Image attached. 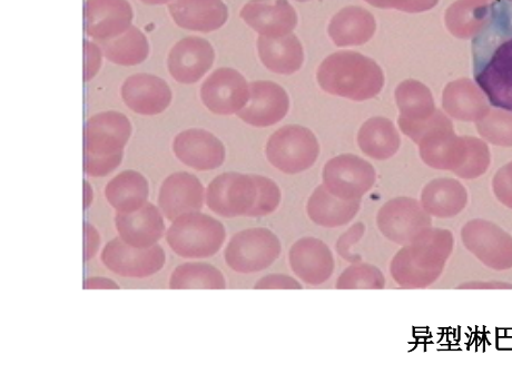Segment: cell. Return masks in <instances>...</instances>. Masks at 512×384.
I'll return each instance as SVG.
<instances>
[{"mask_svg": "<svg viewBox=\"0 0 512 384\" xmlns=\"http://www.w3.org/2000/svg\"><path fill=\"white\" fill-rule=\"evenodd\" d=\"M474 74L488 101L512 112V0L492 5L489 23L472 43Z\"/></svg>", "mask_w": 512, "mask_h": 384, "instance_id": "cell-1", "label": "cell"}, {"mask_svg": "<svg viewBox=\"0 0 512 384\" xmlns=\"http://www.w3.org/2000/svg\"><path fill=\"white\" fill-rule=\"evenodd\" d=\"M451 231L429 228L403 246L390 264L393 280L401 288L425 289L435 283L445 270L454 250Z\"/></svg>", "mask_w": 512, "mask_h": 384, "instance_id": "cell-2", "label": "cell"}, {"mask_svg": "<svg viewBox=\"0 0 512 384\" xmlns=\"http://www.w3.org/2000/svg\"><path fill=\"white\" fill-rule=\"evenodd\" d=\"M318 82L324 92L364 102L382 91L384 75L370 57L356 52L332 54L319 67Z\"/></svg>", "mask_w": 512, "mask_h": 384, "instance_id": "cell-3", "label": "cell"}, {"mask_svg": "<svg viewBox=\"0 0 512 384\" xmlns=\"http://www.w3.org/2000/svg\"><path fill=\"white\" fill-rule=\"evenodd\" d=\"M225 240L223 223L200 211L180 215L166 231L170 249L183 259H210L220 252Z\"/></svg>", "mask_w": 512, "mask_h": 384, "instance_id": "cell-4", "label": "cell"}, {"mask_svg": "<svg viewBox=\"0 0 512 384\" xmlns=\"http://www.w3.org/2000/svg\"><path fill=\"white\" fill-rule=\"evenodd\" d=\"M281 252V241L271 230L251 228L232 236L226 245L224 260L236 273L254 274L269 269Z\"/></svg>", "mask_w": 512, "mask_h": 384, "instance_id": "cell-5", "label": "cell"}, {"mask_svg": "<svg viewBox=\"0 0 512 384\" xmlns=\"http://www.w3.org/2000/svg\"><path fill=\"white\" fill-rule=\"evenodd\" d=\"M320 145L307 127H281L269 139L265 155L268 161L284 174L294 175L311 169L317 162Z\"/></svg>", "mask_w": 512, "mask_h": 384, "instance_id": "cell-6", "label": "cell"}, {"mask_svg": "<svg viewBox=\"0 0 512 384\" xmlns=\"http://www.w3.org/2000/svg\"><path fill=\"white\" fill-rule=\"evenodd\" d=\"M396 100L400 110V130L416 144L433 128L450 122L437 110L429 88L418 81L401 83L396 91Z\"/></svg>", "mask_w": 512, "mask_h": 384, "instance_id": "cell-7", "label": "cell"}, {"mask_svg": "<svg viewBox=\"0 0 512 384\" xmlns=\"http://www.w3.org/2000/svg\"><path fill=\"white\" fill-rule=\"evenodd\" d=\"M259 186L255 175L236 172L216 176L205 191V203L225 219L250 216L258 201Z\"/></svg>", "mask_w": 512, "mask_h": 384, "instance_id": "cell-8", "label": "cell"}, {"mask_svg": "<svg viewBox=\"0 0 512 384\" xmlns=\"http://www.w3.org/2000/svg\"><path fill=\"white\" fill-rule=\"evenodd\" d=\"M326 189L346 201H361L377 182L372 164L353 154L333 157L322 173Z\"/></svg>", "mask_w": 512, "mask_h": 384, "instance_id": "cell-9", "label": "cell"}, {"mask_svg": "<svg viewBox=\"0 0 512 384\" xmlns=\"http://www.w3.org/2000/svg\"><path fill=\"white\" fill-rule=\"evenodd\" d=\"M101 260L108 271L122 278L146 279L164 268L166 254L159 244L137 249L116 238L104 246Z\"/></svg>", "mask_w": 512, "mask_h": 384, "instance_id": "cell-10", "label": "cell"}, {"mask_svg": "<svg viewBox=\"0 0 512 384\" xmlns=\"http://www.w3.org/2000/svg\"><path fill=\"white\" fill-rule=\"evenodd\" d=\"M377 225L384 238L405 246L431 228V215L415 199L397 198L382 206Z\"/></svg>", "mask_w": 512, "mask_h": 384, "instance_id": "cell-11", "label": "cell"}, {"mask_svg": "<svg viewBox=\"0 0 512 384\" xmlns=\"http://www.w3.org/2000/svg\"><path fill=\"white\" fill-rule=\"evenodd\" d=\"M461 238L467 250L488 268H512V238L498 225L485 220L471 221L462 228Z\"/></svg>", "mask_w": 512, "mask_h": 384, "instance_id": "cell-12", "label": "cell"}, {"mask_svg": "<svg viewBox=\"0 0 512 384\" xmlns=\"http://www.w3.org/2000/svg\"><path fill=\"white\" fill-rule=\"evenodd\" d=\"M201 98L205 107L216 115L238 114L250 100V85L238 71L222 67L203 83Z\"/></svg>", "mask_w": 512, "mask_h": 384, "instance_id": "cell-13", "label": "cell"}, {"mask_svg": "<svg viewBox=\"0 0 512 384\" xmlns=\"http://www.w3.org/2000/svg\"><path fill=\"white\" fill-rule=\"evenodd\" d=\"M132 135L128 118L115 111L98 113L84 126V154L112 156L124 152Z\"/></svg>", "mask_w": 512, "mask_h": 384, "instance_id": "cell-14", "label": "cell"}, {"mask_svg": "<svg viewBox=\"0 0 512 384\" xmlns=\"http://www.w3.org/2000/svg\"><path fill=\"white\" fill-rule=\"evenodd\" d=\"M468 143L469 136H457L450 121L433 128L418 145L421 159L428 166L457 175L465 164Z\"/></svg>", "mask_w": 512, "mask_h": 384, "instance_id": "cell-15", "label": "cell"}, {"mask_svg": "<svg viewBox=\"0 0 512 384\" xmlns=\"http://www.w3.org/2000/svg\"><path fill=\"white\" fill-rule=\"evenodd\" d=\"M289 263L295 277L311 287L328 282L336 268L329 246L312 236L302 238L291 246Z\"/></svg>", "mask_w": 512, "mask_h": 384, "instance_id": "cell-16", "label": "cell"}, {"mask_svg": "<svg viewBox=\"0 0 512 384\" xmlns=\"http://www.w3.org/2000/svg\"><path fill=\"white\" fill-rule=\"evenodd\" d=\"M214 59V49L206 39L190 36L172 47L167 68L177 83L192 85L211 70Z\"/></svg>", "mask_w": 512, "mask_h": 384, "instance_id": "cell-17", "label": "cell"}, {"mask_svg": "<svg viewBox=\"0 0 512 384\" xmlns=\"http://www.w3.org/2000/svg\"><path fill=\"white\" fill-rule=\"evenodd\" d=\"M176 159L195 171L219 169L225 161V146L214 134L192 128L177 134L173 141Z\"/></svg>", "mask_w": 512, "mask_h": 384, "instance_id": "cell-18", "label": "cell"}, {"mask_svg": "<svg viewBox=\"0 0 512 384\" xmlns=\"http://www.w3.org/2000/svg\"><path fill=\"white\" fill-rule=\"evenodd\" d=\"M132 22L133 9L127 0H86L85 33L97 43L122 35Z\"/></svg>", "mask_w": 512, "mask_h": 384, "instance_id": "cell-19", "label": "cell"}, {"mask_svg": "<svg viewBox=\"0 0 512 384\" xmlns=\"http://www.w3.org/2000/svg\"><path fill=\"white\" fill-rule=\"evenodd\" d=\"M205 202V190L202 182L195 175L177 172L167 176L159 192V208L169 221L180 215L199 212Z\"/></svg>", "mask_w": 512, "mask_h": 384, "instance_id": "cell-20", "label": "cell"}, {"mask_svg": "<svg viewBox=\"0 0 512 384\" xmlns=\"http://www.w3.org/2000/svg\"><path fill=\"white\" fill-rule=\"evenodd\" d=\"M121 95L131 111L144 116L162 114L173 98L169 84L159 76L146 73L128 77L122 85Z\"/></svg>", "mask_w": 512, "mask_h": 384, "instance_id": "cell-21", "label": "cell"}, {"mask_svg": "<svg viewBox=\"0 0 512 384\" xmlns=\"http://www.w3.org/2000/svg\"><path fill=\"white\" fill-rule=\"evenodd\" d=\"M289 108V96L280 85L259 81L250 84V100L238 116L251 126L269 127L281 122Z\"/></svg>", "mask_w": 512, "mask_h": 384, "instance_id": "cell-22", "label": "cell"}, {"mask_svg": "<svg viewBox=\"0 0 512 384\" xmlns=\"http://www.w3.org/2000/svg\"><path fill=\"white\" fill-rule=\"evenodd\" d=\"M240 16L256 33L271 38L291 34L298 24L297 13L288 0H251Z\"/></svg>", "mask_w": 512, "mask_h": 384, "instance_id": "cell-23", "label": "cell"}, {"mask_svg": "<svg viewBox=\"0 0 512 384\" xmlns=\"http://www.w3.org/2000/svg\"><path fill=\"white\" fill-rule=\"evenodd\" d=\"M115 228L118 238L137 249L151 248L159 243L166 232L164 215L152 203H146L133 213H117Z\"/></svg>", "mask_w": 512, "mask_h": 384, "instance_id": "cell-24", "label": "cell"}, {"mask_svg": "<svg viewBox=\"0 0 512 384\" xmlns=\"http://www.w3.org/2000/svg\"><path fill=\"white\" fill-rule=\"evenodd\" d=\"M169 12L177 26L200 33L218 31L229 18V9L222 0H174Z\"/></svg>", "mask_w": 512, "mask_h": 384, "instance_id": "cell-25", "label": "cell"}, {"mask_svg": "<svg viewBox=\"0 0 512 384\" xmlns=\"http://www.w3.org/2000/svg\"><path fill=\"white\" fill-rule=\"evenodd\" d=\"M442 105L448 115L461 122H479L490 112L488 97L468 78L447 85Z\"/></svg>", "mask_w": 512, "mask_h": 384, "instance_id": "cell-26", "label": "cell"}, {"mask_svg": "<svg viewBox=\"0 0 512 384\" xmlns=\"http://www.w3.org/2000/svg\"><path fill=\"white\" fill-rule=\"evenodd\" d=\"M360 208L361 201L339 199L326 186L320 185L310 196L307 213L310 220L321 228L338 229L353 221Z\"/></svg>", "mask_w": 512, "mask_h": 384, "instance_id": "cell-27", "label": "cell"}, {"mask_svg": "<svg viewBox=\"0 0 512 384\" xmlns=\"http://www.w3.org/2000/svg\"><path fill=\"white\" fill-rule=\"evenodd\" d=\"M376 29V19L370 12L350 6L332 18L329 35L339 47L360 46L370 41Z\"/></svg>", "mask_w": 512, "mask_h": 384, "instance_id": "cell-28", "label": "cell"}, {"mask_svg": "<svg viewBox=\"0 0 512 384\" xmlns=\"http://www.w3.org/2000/svg\"><path fill=\"white\" fill-rule=\"evenodd\" d=\"M150 185L136 171L117 174L105 187V198L117 213H133L149 203Z\"/></svg>", "mask_w": 512, "mask_h": 384, "instance_id": "cell-29", "label": "cell"}, {"mask_svg": "<svg viewBox=\"0 0 512 384\" xmlns=\"http://www.w3.org/2000/svg\"><path fill=\"white\" fill-rule=\"evenodd\" d=\"M258 51L264 66L273 73L292 75L303 65V47L293 34L279 38L261 36Z\"/></svg>", "mask_w": 512, "mask_h": 384, "instance_id": "cell-30", "label": "cell"}, {"mask_svg": "<svg viewBox=\"0 0 512 384\" xmlns=\"http://www.w3.org/2000/svg\"><path fill=\"white\" fill-rule=\"evenodd\" d=\"M467 202L464 185L452 179L433 180L421 194L423 209L439 219L454 218L466 208Z\"/></svg>", "mask_w": 512, "mask_h": 384, "instance_id": "cell-31", "label": "cell"}, {"mask_svg": "<svg viewBox=\"0 0 512 384\" xmlns=\"http://www.w3.org/2000/svg\"><path fill=\"white\" fill-rule=\"evenodd\" d=\"M361 151L373 160L386 161L400 149V135L388 118L373 117L364 123L358 134Z\"/></svg>", "mask_w": 512, "mask_h": 384, "instance_id": "cell-32", "label": "cell"}, {"mask_svg": "<svg viewBox=\"0 0 512 384\" xmlns=\"http://www.w3.org/2000/svg\"><path fill=\"white\" fill-rule=\"evenodd\" d=\"M492 5L476 0H457L447 9L448 31L461 39L477 37L489 23Z\"/></svg>", "mask_w": 512, "mask_h": 384, "instance_id": "cell-33", "label": "cell"}, {"mask_svg": "<svg viewBox=\"0 0 512 384\" xmlns=\"http://www.w3.org/2000/svg\"><path fill=\"white\" fill-rule=\"evenodd\" d=\"M106 59L120 66H136L146 61L150 44L141 29L131 26L125 33L108 41L98 43Z\"/></svg>", "mask_w": 512, "mask_h": 384, "instance_id": "cell-34", "label": "cell"}, {"mask_svg": "<svg viewBox=\"0 0 512 384\" xmlns=\"http://www.w3.org/2000/svg\"><path fill=\"white\" fill-rule=\"evenodd\" d=\"M224 274L214 265L204 262H187L180 264L170 278L172 290H224Z\"/></svg>", "mask_w": 512, "mask_h": 384, "instance_id": "cell-35", "label": "cell"}, {"mask_svg": "<svg viewBox=\"0 0 512 384\" xmlns=\"http://www.w3.org/2000/svg\"><path fill=\"white\" fill-rule=\"evenodd\" d=\"M386 287V278L376 265L352 263L344 270L336 284L338 290H381Z\"/></svg>", "mask_w": 512, "mask_h": 384, "instance_id": "cell-36", "label": "cell"}, {"mask_svg": "<svg viewBox=\"0 0 512 384\" xmlns=\"http://www.w3.org/2000/svg\"><path fill=\"white\" fill-rule=\"evenodd\" d=\"M479 134L486 141L497 146H512V113L504 110H490L477 122Z\"/></svg>", "mask_w": 512, "mask_h": 384, "instance_id": "cell-37", "label": "cell"}, {"mask_svg": "<svg viewBox=\"0 0 512 384\" xmlns=\"http://www.w3.org/2000/svg\"><path fill=\"white\" fill-rule=\"evenodd\" d=\"M490 165V152L484 141L469 136L466 161L457 176L465 180H474L484 175Z\"/></svg>", "mask_w": 512, "mask_h": 384, "instance_id": "cell-38", "label": "cell"}, {"mask_svg": "<svg viewBox=\"0 0 512 384\" xmlns=\"http://www.w3.org/2000/svg\"><path fill=\"white\" fill-rule=\"evenodd\" d=\"M259 186L258 201L249 218H263L279 209L282 194L277 183L262 175H255Z\"/></svg>", "mask_w": 512, "mask_h": 384, "instance_id": "cell-39", "label": "cell"}, {"mask_svg": "<svg viewBox=\"0 0 512 384\" xmlns=\"http://www.w3.org/2000/svg\"><path fill=\"white\" fill-rule=\"evenodd\" d=\"M366 230V225L359 222L353 224L347 232H344L340 236L336 244V250L341 256V259L350 263L361 262L362 256L353 252V248L354 245L358 244L362 240L364 234H366Z\"/></svg>", "mask_w": 512, "mask_h": 384, "instance_id": "cell-40", "label": "cell"}, {"mask_svg": "<svg viewBox=\"0 0 512 384\" xmlns=\"http://www.w3.org/2000/svg\"><path fill=\"white\" fill-rule=\"evenodd\" d=\"M123 153L112 156H93L84 154L83 169L87 176L100 179L112 174L122 164Z\"/></svg>", "mask_w": 512, "mask_h": 384, "instance_id": "cell-41", "label": "cell"}, {"mask_svg": "<svg viewBox=\"0 0 512 384\" xmlns=\"http://www.w3.org/2000/svg\"><path fill=\"white\" fill-rule=\"evenodd\" d=\"M370 5L382 9H397V11L417 14L430 11L436 7L439 0H366Z\"/></svg>", "mask_w": 512, "mask_h": 384, "instance_id": "cell-42", "label": "cell"}, {"mask_svg": "<svg viewBox=\"0 0 512 384\" xmlns=\"http://www.w3.org/2000/svg\"><path fill=\"white\" fill-rule=\"evenodd\" d=\"M492 189H494L496 198L512 209V162L498 171L492 181Z\"/></svg>", "mask_w": 512, "mask_h": 384, "instance_id": "cell-43", "label": "cell"}, {"mask_svg": "<svg viewBox=\"0 0 512 384\" xmlns=\"http://www.w3.org/2000/svg\"><path fill=\"white\" fill-rule=\"evenodd\" d=\"M100 44L84 41V82H90L100 72L103 63Z\"/></svg>", "mask_w": 512, "mask_h": 384, "instance_id": "cell-44", "label": "cell"}, {"mask_svg": "<svg viewBox=\"0 0 512 384\" xmlns=\"http://www.w3.org/2000/svg\"><path fill=\"white\" fill-rule=\"evenodd\" d=\"M255 290H301L302 285L298 280L285 274H269L254 285Z\"/></svg>", "mask_w": 512, "mask_h": 384, "instance_id": "cell-45", "label": "cell"}, {"mask_svg": "<svg viewBox=\"0 0 512 384\" xmlns=\"http://www.w3.org/2000/svg\"><path fill=\"white\" fill-rule=\"evenodd\" d=\"M84 235V254L85 262L91 261L95 258L101 248V235L96 230L95 226L90 222H84L83 225Z\"/></svg>", "mask_w": 512, "mask_h": 384, "instance_id": "cell-46", "label": "cell"}, {"mask_svg": "<svg viewBox=\"0 0 512 384\" xmlns=\"http://www.w3.org/2000/svg\"><path fill=\"white\" fill-rule=\"evenodd\" d=\"M84 290L90 289H110L117 290L120 289L117 283L111 279L103 278V277H91L87 278L83 283Z\"/></svg>", "mask_w": 512, "mask_h": 384, "instance_id": "cell-47", "label": "cell"}, {"mask_svg": "<svg viewBox=\"0 0 512 384\" xmlns=\"http://www.w3.org/2000/svg\"><path fill=\"white\" fill-rule=\"evenodd\" d=\"M83 187H84V189H83L84 190V211H86L91 208V205L94 200V191H93L92 185L88 181H84Z\"/></svg>", "mask_w": 512, "mask_h": 384, "instance_id": "cell-48", "label": "cell"}, {"mask_svg": "<svg viewBox=\"0 0 512 384\" xmlns=\"http://www.w3.org/2000/svg\"><path fill=\"white\" fill-rule=\"evenodd\" d=\"M145 5L161 6L165 4H171L174 0H141Z\"/></svg>", "mask_w": 512, "mask_h": 384, "instance_id": "cell-49", "label": "cell"}, {"mask_svg": "<svg viewBox=\"0 0 512 384\" xmlns=\"http://www.w3.org/2000/svg\"><path fill=\"white\" fill-rule=\"evenodd\" d=\"M476 2L485 4H496L499 2V0H476Z\"/></svg>", "mask_w": 512, "mask_h": 384, "instance_id": "cell-50", "label": "cell"}, {"mask_svg": "<svg viewBox=\"0 0 512 384\" xmlns=\"http://www.w3.org/2000/svg\"><path fill=\"white\" fill-rule=\"evenodd\" d=\"M300 3L308 2V0H298Z\"/></svg>", "mask_w": 512, "mask_h": 384, "instance_id": "cell-51", "label": "cell"}]
</instances>
